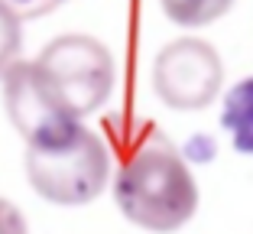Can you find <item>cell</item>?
<instances>
[{"instance_id":"1","label":"cell","mask_w":253,"mask_h":234,"mask_svg":"<svg viewBox=\"0 0 253 234\" xmlns=\"http://www.w3.org/2000/svg\"><path fill=\"white\" fill-rule=\"evenodd\" d=\"M114 202L136 228L172 234L198 212V186L179 150L153 134L120 163L114 176Z\"/></svg>"},{"instance_id":"2","label":"cell","mask_w":253,"mask_h":234,"mask_svg":"<svg viewBox=\"0 0 253 234\" xmlns=\"http://www.w3.org/2000/svg\"><path fill=\"white\" fill-rule=\"evenodd\" d=\"M39 78L52 98L72 117H88L97 107H104L117 82L114 55L101 39L84 33H68L45 46L33 59Z\"/></svg>"},{"instance_id":"3","label":"cell","mask_w":253,"mask_h":234,"mask_svg":"<svg viewBox=\"0 0 253 234\" xmlns=\"http://www.w3.org/2000/svg\"><path fill=\"white\" fill-rule=\"evenodd\" d=\"M26 179L52 205H88L107 186L111 153L104 140L82 127L52 146H26Z\"/></svg>"},{"instance_id":"4","label":"cell","mask_w":253,"mask_h":234,"mask_svg":"<svg viewBox=\"0 0 253 234\" xmlns=\"http://www.w3.org/2000/svg\"><path fill=\"white\" fill-rule=\"evenodd\" d=\"M224 65L205 39H175L163 46L153 62V91L172 111H201L221 94Z\"/></svg>"},{"instance_id":"5","label":"cell","mask_w":253,"mask_h":234,"mask_svg":"<svg viewBox=\"0 0 253 234\" xmlns=\"http://www.w3.org/2000/svg\"><path fill=\"white\" fill-rule=\"evenodd\" d=\"M0 82H3L7 117L16 127V134L26 140V146L62 143V140H68L75 130L82 127V121L72 117V114L52 98V91L42 85V78H39L33 62L16 59Z\"/></svg>"},{"instance_id":"6","label":"cell","mask_w":253,"mask_h":234,"mask_svg":"<svg viewBox=\"0 0 253 234\" xmlns=\"http://www.w3.org/2000/svg\"><path fill=\"white\" fill-rule=\"evenodd\" d=\"M221 124L231 134L234 150L244 156H253V78H240L224 94Z\"/></svg>"},{"instance_id":"7","label":"cell","mask_w":253,"mask_h":234,"mask_svg":"<svg viewBox=\"0 0 253 234\" xmlns=\"http://www.w3.org/2000/svg\"><path fill=\"white\" fill-rule=\"evenodd\" d=\"M159 3H163V13L185 30L211 26L234 7V0H159Z\"/></svg>"},{"instance_id":"8","label":"cell","mask_w":253,"mask_h":234,"mask_svg":"<svg viewBox=\"0 0 253 234\" xmlns=\"http://www.w3.org/2000/svg\"><path fill=\"white\" fill-rule=\"evenodd\" d=\"M20 49H23V20L10 7L0 3V78L20 59Z\"/></svg>"},{"instance_id":"9","label":"cell","mask_w":253,"mask_h":234,"mask_svg":"<svg viewBox=\"0 0 253 234\" xmlns=\"http://www.w3.org/2000/svg\"><path fill=\"white\" fill-rule=\"evenodd\" d=\"M3 7H10L20 20H36V16L52 13L55 7H62L65 0H0Z\"/></svg>"},{"instance_id":"10","label":"cell","mask_w":253,"mask_h":234,"mask_svg":"<svg viewBox=\"0 0 253 234\" xmlns=\"http://www.w3.org/2000/svg\"><path fill=\"white\" fill-rule=\"evenodd\" d=\"M0 234H30L23 212L7 198H0Z\"/></svg>"}]
</instances>
